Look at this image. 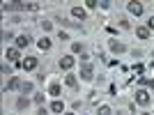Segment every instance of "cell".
<instances>
[{"label": "cell", "instance_id": "cell-11", "mask_svg": "<svg viewBox=\"0 0 154 115\" xmlns=\"http://www.w3.org/2000/svg\"><path fill=\"white\" fill-rule=\"evenodd\" d=\"M21 85H23V83H21L19 78H9V83L5 85V90H7V88H9V90H16V88H21Z\"/></svg>", "mask_w": 154, "mask_h": 115}, {"label": "cell", "instance_id": "cell-12", "mask_svg": "<svg viewBox=\"0 0 154 115\" xmlns=\"http://www.w3.org/2000/svg\"><path fill=\"white\" fill-rule=\"evenodd\" d=\"M51 110H53V113H62V110H64V104L62 101H53L51 104Z\"/></svg>", "mask_w": 154, "mask_h": 115}, {"label": "cell", "instance_id": "cell-7", "mask_svg": "<svg viewBox=\"0 0 154 115\" xmlns=\"http://www.w3.org/2000/svg\"><path fill=\"white\" fill-rule=\"evenodd\" d=\"M110 51H113V53H124V51H127V46L120 44V42H110Z\"/></svg>", "mask_w": 154, "mask_h": 115}, {"label": "cell", "instance_id": "cell-26", "mask_svg": "<svg viewBox=\"0 0 154 115\" xmlns=\"http://www.w3.org/2000/svg\"><path fill=\"white\" fill-rule=\"evenodd\" d=\"M152 58H154V51H152Z\"/></svg>", "mask_w": 154, "mask_h": 115}, {"label": "cell", "instance_id": "cell-9", "mask_svg": "<svg viewBox=\"0 0 154 115\" xmlns=\"http://www.w3.org/2000/svg\"><path fill=\"white\" fill-rule=\"evenodd\" d=\"M37 46L42 48V51H48V48H51V39H48V37L39 39V42H37Z\"/></svg>", "mask_w": 154, "mask_h": 115}, {"label": "cell", "instance_id": "cell-22", "mask_svg": "<svg viewBox=\"0 0 154 115\" xmlns=\"http://www.w3.org/2000/svg\"><path fill=\"white\" fill-rule=\"evenodd\" d=\"M147 28H149V30H154V16H152V19L147 21Z\"/></svg>", "mask_w": 154, "mask_h": 115}, {"label": "cell", "instance_id": "cell-16", "mask_svg": "<svg viewBox=\"0 0 154 115\" xmlns=\"http://www.w3.org/2000/svg\"><path fill=\"white\" fill-rule=\"evenodd\" d=\"M64 83L69 85V88H76V76H71V74H69V76L64 78Z\"/></svg>", "mask_w": 154, "mask_h": 115}, {"label": "cell", "instance_id": "cell-1", "mask_svg": "<svg viewBox=\"0 0 154 115\" xmlns=\"http://www.w3.org/2000/svg\"><path fill=\"white\" fill-rule=\"evenodd\" d=\"M21 67L26 71H35L37 69V58H26V60H21Z\"/></svg>", "mask_w": 154, "mask_h": 115}, {"label": "cell", "instance_id": "cell-5", "mask_svg": "<svg viewBox=\"0 0 154 115\" xmlns=\"http://www.w3.org/2000/svg\"><path fill=\"white\" fill-rule=\"evenodd\" d=\"M129 12H131V14H136V16H140V14H143V5H140V2H129Z\"/></svg>", "mask_w": 154, "mask_h": 115}, {"label": "cell", "instance_id": "cell-17", "mask_svg": "<svg viewBox=\"0 0 154 115\" xmlns=\"http://www.w3.org/2000/svg\"><path fill=\"white\" fill-rule=\"evenodd\" d=\"M39 26L44 28L46 32H48V30H51V28H53V26H51V21H46V19H44V21H39Z\"/></svg>", "mask_w": 154, "mask_h": 115}, {"label": "cell", "instance_id": "cell-2", "mask_svg": "<svg viewBox=\"0 0 154 115\" xmlns=\"http://www.w3.org/2000/svg\"><path fill=\"white\" fill-rule=\"evenodd\" d=\"M81 78H83V81H90V78H92V64L90 62L81 64Z\"/></svg>", "mask_w": 154, "mask_h": 115}, {"label": "cell", "instance_id": "cell-21", "mask_svg": "<svg viewBox=\"0 0 154 115\" xmlns=\"http://www.w3.org/2000/svg\"><path fill=\"white\" fill-rule=\"evenodd\" d=\"M21 90H23V92H30V90H32V83H28V81H26V83L21 85Z\"/></svg>", "mask_w": 154, "mask_h": 115}, {"label": "cell", "instance_id": "cell-25", "mask_svg": "<svg viewBox=\"0 0 154 115\" xmlns=\"http://www.w3.org/2000/svg\"><path fill=\"white\" fill-rule=\"evenodd\" d=\"M67 115H74V113H67Z\"/></svg>", "mask_w": 154, "mask_h": 115}, {"label": "cell", "instance_id": "cell-19", "mask_svg": "<svg viewBox=\"0 0 154 115\" xmlns=\"http://www.w3.org/2000/svg\"><path fill=\"white\" fill-rule=\"evenodd\" d=\"M138 83H143V85H149V88H154V81H149V78H138Z\"/></svg>", "mask_w": 154, "mask_h": 115}, {"label": "cell", "instance_id": "cell-24", "mask_svg": "<svg viewBox=\"0 0 154 115\" xmlns=\"http://www.w3.org/2000/svg\"><path fill=\"white\" fill-rule=\"evenodd\" d=\"M143 115H149V113H143Z\"/></svg>", "mask_w": 154, "mask_h": 115}, {"label": "cell", "instance_id": "cell-23", "mask_svg": "<svg viewBox=\"0 0 154 115\" xmlns=\"http://www.w3.org/2000/svg\"><path fill=\"white\" fill-rule=\"evenodd\" d=\"M37 115H48V113H46L44 108H39V110H37Z\"/></svg>", "mask_w": 154, "mask_h": 115}, {"label": "cell", "instance_id": "cell-14", "mask_svg": "<svg viewBox=\"0 0 154 115\" xmlns=\"http://www.w3.org/2000/svg\"><path fill=\"white\" fill-rule=\"evenodd\" d=\"M48 92H51L53 97H58L60 95V83H51V85H48Z\"/></svg>", "mask_w": 154, "mask_h": 115}, {"label": "cell", "instance_id": "cell-20", "mask_svg": "<svg viewBox=\"0 0 154 115\" xmlns=\"http://www.w3.org/2000/svg\"><path fill=\"white\" fill-rule=\"evenodd\" d=\"M71 51H74V53H83V46H81V44H71Z\"/></svg>", "mask_w": 154, "mask_h": 115}, {"label": "cell", "instance_id": "cell-18", "mask_svg": "<svg viewBox=\"0 0 154 115\" xmlns=\"http://www.w3.org/2000/svg\"><path fill=\"white\" fill-rule=\"evenodd\" d=\"M97 113H99V115H110V108H108V106H99Z\"/></svg>", "mask_w": 154, "mask_h": 115}, {"label": "cell", "instance_id": "cell-4", "mask_svg": "<svg viewBox=\"0 0 154 115\" xmlns=\"http://www.w3.org/2000/svg\"><path fill=\"white\" fill-rule=\"evenodd\" d=\"M136 101L140 104V106H147V104H149V95L145 92V90H140V92L136 95Z\"/></svg>", "mask_w": 154, "mask_h": 115}, {"label": "cell", "instance_id": "cell-3", "mask_svg": "<svg viewBox=\"0 0 154 115\" xmlns=\"http://www.w3.org/2000/svg\"><path fill=\"white\" fill-rule=\"evenodd\" d=\"M30 44H32L30 35H21V37H16V48H28Z\"/></svg>", "mask_w": 154, "mask_h": 115}, {"label": "cell", "instance_id": "cell-6", "mask_svg": "<svg viewBox=\"0 0 154 115\" xmlns=\"http://www.w3.org/2000/svg\"><path fill=\"white\" fill-rule=\"evenodd\" d=\"M71 64H74V58L71 55H64L60 60V69H71Z\"/></svg>", "mask_w": 154, "mask_h": 115}, {"label": "cell", "instance_id": "cell-15", "mask_svg": "<svg viewBox=\"0 0 154 115\" xmlns=\"http://www.w3.org/2000/svg\"><path fill=\"white\" fill-rule=\"evenodd\" d=\"M28 104H30V99H19V101H16V108H19V110H26Z\"/></svg>", "mask_w": 154, "mask_h": 115}, {"label": "cell", "instance_id": "cell-13", "mask_svg": "<svg viewBox=\"0 0 154 115\" xmlns=\"http://www.w3.org/2000/svg\"><path fill=\"white\" fill-rule=\"evenodd\" d=\"M71 14L76 19H85V9H81V7H71Z\"/></svg>", "mask_w": 154, "mask_h": 115}, {"label": "cell", "instance_id": "cell-8", "mask_svg": "<svg viewBox=\"0 0 154 115\" xmlns=\"http://www.w3.org/2000/svg\"><path fill=\"white\" fill-rule=\"evenodd\" d=\"M7 60H12V62H16L19 60V48H7Z\"/></svg>", "mask_w": 154, "mask_h": 115}, {"label": "cell", "instance_id": "cell-10", "mask_svg": "<svg viewBox=\"0 0 154 115\" xmlns=\"http://www.w3.org/2000/svg\"><path fill=\"white\" fill-rule=\"evenodd\" d=\"M136 35H138V37H140V39H147V37H149V28L140 26V28H138V30H136Z\"/></svg>", "mask_w": 154, "mask_h": 115}]
</instances>
